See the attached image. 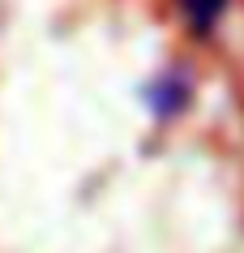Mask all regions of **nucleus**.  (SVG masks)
Here are the masks:
<instances>
[{"label":"nucleus","mask_w":244,"mask_h":253,"mask_svg":"<svg viewBox=\"0 0 244 253\" xmlns=\"http://www.w3.org/2000/svg\"><path fill=\"white\" fill-rule=\"evenodd\" d=\"M180 9H184V17L193 22L197 35H210L223 17V9H227V0H180Z\"/></svg>","instance_id":"obj_2"},{"label":"nucleus","mask_w":244,"mask_h":253,"mask_svg":"<svg viewBox=\"0 0 244 253\" xmlns=\"http://www.w3.org/2000/svg\"><path fill=\"white\" fill-rule=\"evenodd\" d=\"M146 99H150V107H154V112H163V116H167V112H180V107H184V99H189V82H180L176 73H167L159 86H150Z\"/></svg>","instance_id":"obj_1"}]
</instances>
